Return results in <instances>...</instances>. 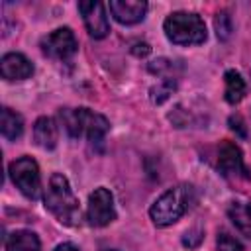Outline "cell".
<instances>
[{"label":"cell","mask_w":251,"mask_h":251,"mask_svg":"<svg viewBox=\"0 0 251 251\" xmlns=\"http://www.w3.org/2000/svg\"><path fill=\"white\" fill-rule=\"evenodd\" d=\"M0 73L6 80H25L33 75V65L22 53H8L0 61Z\"/></svg>","instance_id":"8fae6325"},{"label":"cell","mask_w":251,"mask_h":251,"mask_svg":"<svg viewBox=\"0 0 251 251\" xmlns=\"http://www.w3.org/2000/svg\"><path fill=\"white\" fill-rule=\"evenodd\" d=\"M10 178L16 188L29 200L39 198L41 194V175L39 167L31 157H20L10 163Z\"/></svg>","instance_id":"5b68a950"},{"label":"cell","mask_w":251,"mask_h":251,"mask_svg":"<svg viewBox=\"0 0 251 251\" xmlns=\"http://www.w3.org/2000/svg\"><path fill=\"white\" fill-rule=\"evenodd\" d=\"M6 251H41L39 237L29 229H18L8 235Z\"/></svg>","instance_id":"4fadbf2b"},{"label":"cell","mask_w":251,"mask_h":251,"mask_svg":"<svg viewBox=\"0 0 251 251\" xmlns=\"http://www.w3.org/2000/svg\"><path fill=\"white\" fill-rule=\"evenodd\" d=\"M43 202H45V208L65 226H75L80 218L78 200L73 194V188L67 176H63L61 173L51 175L47 190L43 194Z\"/></svg>","instance_id":"7a4b0ae2"},{"label":"cell","mask_w":251,"mask_h":251,"mask_svg":"<svg viewBox=\"0 0 251 251\" xmlns=\"http://www.w3.org/2000/svg\"><path fill=\"white\" fill-rule=\"evenodd\" d=\"M227 216L233 226L251 239V204L249 202H231L227 208Z\"/></svg>","instance_id":"5bb4252c"},{"label":"cell","mask_w":251,"mask_h":251,"mask_svg":"<svg viewBox=\"0 0 251 251\" xmlns=\"http://www.w3.org/2000/svg\"><path fill=\"white\" fill-rule=\"evenodd\" d=\"M218 171L227 178H243V180L251 178L243 163L241 149L231 141H222L218 147Z\"/></svg>","instance_id":"ba28073f"},{"label":"cell","mask_w":251,"mask_h":251,"mask_svg":"<svg viewBox=\"0 0 251 251\" xmlns=\"http://www.w3.org/2000/svg\"><path fill=\"white\" fill-rule=\"evenodd\" d=\"M76 37L69 27H59L41 39V51L55 61H69L76 53Z\"/></svg>","instance_id":"52a82bcc"},{"label":"cell","mask_w":251,"mask_h":251,"mask_svg":"<svg viewBox=\"0 0 251 251\" xmlns=\"http://www.w3.org/2000/svg\"><path fill=\"white\" fill-rule=\"evenodd\" d=\"M33 139L41 149H53L59 141V127L53 118H39L33 126Z\"/></svg>","instance_id":"7c38bea8"},{"label":"cell","mask_w":251,"mask_h":251,"mask_svg":"<svg viewBox=\"0 0 251 251\" xmlns=\"http://www.w3.org/2000/svg\"><path fill=\"white\" fill-rule=\"evenodd\" d=\"M216 31H218V37L220 39H227L229 37V33H231V20H229V16L226 14V12H220L218 16H216Z\"/></svg>","instance_id":"ac0fdd59"},{"label":"cell","mask_w":251,"mask_h":251,"mask_svg":"<svg viewBox=\"0 0 251 251\" xmlns=\"http://www.w3.org/2000/svg\"><path fill=\"white\" fill-rule=\"evenodd\" d=\"M78 10L82 14L84 25L88 29V33L94 39H102L108 35L110 31V24H108V16H106V8L102 2H94V0H84L78 2Z\"/></svg>","instance_id":"9c48e42d"},{"label":"cell","mask_w":251,"mask_h":251,"mask_svg":"<svg viewBox=\"0 0 251 251\" xmlns=\"http://www.w3.org/2000/svg\"><path fill=\"white\" fill-rule=\"evenodd\" d=\"M224 78H226V100L229 104H237L245 96V80L237 71H227Z\"/></svg>","instance_id":"2e32d148"},{"label":"cell","mask_w":251,"mask_h":251,"mask_svg":"<svg viewBox=\"0 0 251 251\" xmlns=\"http://www.w3.org/2000/svg\"><path fill=\"white\" fill-rule=\"evenodd\" d=\"M55 251H78V247H75L73 243H61L55 247Z\"/></svg>","instance_id":"ffe728a7"},{"label":"cell","mask_w":251,"mask_h":251,"mask_svg":"<svg viewBox=\"0 0 251 251\" xmlns=\"http://www.w3.org/2000/svg\"><path fill=\"white\" fill-rule=\"evenodd\" d=\"M163 29L169 41L176 45H200L208 37L204 20L194 12H173L167 16Z\"/></svg>","instance_id":"277c9868"},{"label":"cell","mask_w":251,"mask_h":251,"mask_svg":"<svg viewBox=\"0 0 251 251\" xmlns=\"http://www.w3.org/2000/svg\"><path fill=\"white\" fill-rule=\"evenodd\" d=\"M110 12L120 24L131 25L145 18L147 2H143V0H112Z\"/></svg>","instance_id":"30bf717a"},{"label":"cell","mask_w":251,"mask_h":251,"mask_svg":"<svg viewBox=\"0 0 251 251\" xmlns=\"http://www.w3.org/2000/svg\"><path fill=\"white\" fill-rule=\"evenodd\" d=\"M218 251H243V245L239 243V239H235L229 231L222 229L218 231V239H216Z\"/></svg>","instance_id":"e0dca14e"},{"label":"cell","mask_w":251,"mask_h":251,"mask_svg":"<svg viewBox=\"0 0 251 251\" xmlns=\"http://www.w3.org/2000/svg\"><path fill=\"white\" fill-rule=\"evenodd\" d=\"M173 88H175V82H169V80H165V84L163 86H157V88H153L151 90V98H153V102H163L165 98H169V94L173 92Z\"/></svg>","instance_id":"d6986e66"},{"label":"cell","mask_w":251,"mask_h":251,"mask_svg":"<svg viewBox=\"0 0 251 251\" xmlns=\"http://www.w3.org/2000/svg\"><path fill=\"white\" fill-rule=\"evenodd\" d=\"M59 120L71 137H86L92 145L102 143L110 129V122L102 114L88 108H61Z\"/></svg>","instance_id":"6da1fadb"},{"label":"cell","mask_w":251,"mask_h":251,"mask_svg":"<svg viewBox=\"0 0 251 251\" xmlns=\"http://www.w3.org/2000/svg\"><path fill=\"white\" fill-rule=\"evenodd\" d=\"M192 202H194V188L190 184H178L163 192L153 202V206L149 208V216L155 226L165 227L175 224L178 218H182L192 206Z\"/></svg>","instance_id":"3957f363"},{"label":"cell","mask_w":251,"mask_h":251,"mask_svg":"<svg viewBox=\"0 0 251 251\" xmlns=\"http://www.w3.org/2000/svg\"><path fill=\"white\" fill-rule=\"evenodd\" d=\"M86 220L90 226L104 227L116 220L114 210V196L108 188L100 186L88 196V208H86Z\"/></svg>","instance_id":"8992f818"},{"label":"cell","mask_w":251,"mask_h":251,"mask_svg":"<svg viewBox=\"0 0 251 251\" xmlns=\"http://www.w3.org/2000/svg\"><path fill=\"white\" fill-rule=\"evenodd\" d=\"M106 251H114V249H106Z\"/></svg>","instance_id":"44dd1931"},{"label":"cell","mask_w":251,"mask_h":251,"mask_svg":"<svg viewBox=\"0 0 251 251\" xmlns=\"http://www.w3.org/2000/svg\"><path fill=\"white\" fill-rule=\"evenodd\" d=\"M0 129L6 139H18L24 133V120L20 114H16L10 108H2L0 116Z\"/></svg>","instance_id":"9a60e30c"}]
</instances>
